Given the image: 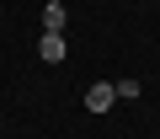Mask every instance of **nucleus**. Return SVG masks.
<instances>
[{
    "mask_svg": "<svg viewBox=\"0 0 160 139\" xmlns=\"http://www.w3.org/2000/svg\"><path fill=\"white\" fill-rule=\"evenodd\" d=\"M112 102H118V91H112V80H96V86L86 91V107H91V112H107Z\"/></svg>",
    "mask_w": 160,
    "mask_h": 139,
    "instance_id": "obj_1",
    "label": "nucleus"
},
{
    "mask_svg": "<svg viewBox=\"0 0 160 139\" xmlns=\"http://www.w3.org/2000/svg\"><path fill=\"white\" fill-rule=\"evenodd\" d=\"M38 54H43L48 64H59V59H64V32H43V38H38Z\"/></svg>",
    "mask_w": 160,
    "mask_h": 139,
    "instance_id": "obj_2",
    "label": "nucleus"
},
{
    "mask_svg": "<svg viewBox=\"0 0 160 139\" xmlns=\"http://www.w3.org/2000/svg\"><path fill=\"white\" fill-rule=\"evenodd\" d=\"M64 22H69V11L59 6V0H48L43 6V32H64Z\"/></svg>",
    "mask_w": 160,
    "mask_h": 139,
    "instance_id": "obj_3",
    "label": "nucleus"
},
{
    "mask_svg": "<svg viewBox=\"0 0 160 139\" xmlns=\"http://www.w3.org/2000/svg\"><path fill=\"white\" fill-rule=\"evenodd\" d=\"M112 91H118L123 102H133V96H139V80H112Z\"/></svg>",
    "mask_w": 160,
    "mask_h": 139,
    "instance_id": "obj_4",
    "label": "nucleus"
}]
</instances>
